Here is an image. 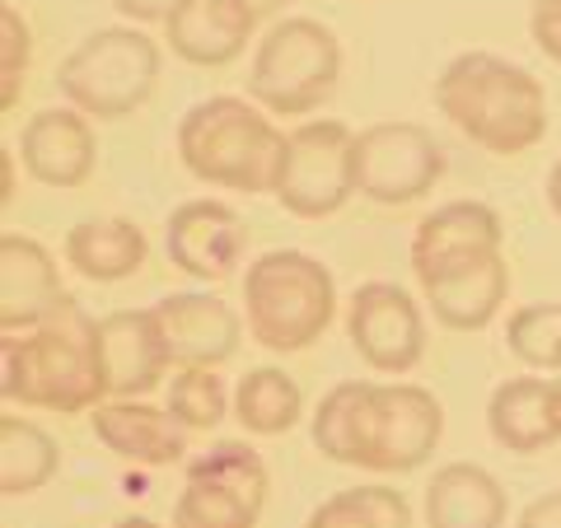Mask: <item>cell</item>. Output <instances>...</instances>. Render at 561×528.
I'll return each instance as SVG.
<instances>
[{"label": "cell", "instance_id": "6da1fadb", "mask_svg": "<svg viewBox=\"0 0 561 528\" xmlns=\"http://www.w3.org/2000/svg\"><path fill=\"white\" fill-rule=\"evenodd\" d=\"M412 276L454 332H482L511 295L501 216L486 202H445L412 234Z\"/></svg>", "mask_w": 561, "mask_h": 528}, {"label": "cell", "instance_id": "7a4b0ae2", "mask_svg": "<svg viewBox=\"0 0 561 528\" xmlns=\"http://www.w3.org/2000/svg\"><path fill=\"white\" fill-rule=\"evenodd\" d=\"M313 449L332 463L370 472H412L445 435L440 398L421 383L346 379L328 389L309 421Z\"/></svg>", "mask_w": 561, "mask_h": 528}, {"label": "cell", "instance_id": "3957f363", "mask_svg": "<svg viewBox=\"0 0 561 528\" xmlns=\"http://www.w3.org/2000/svg\"><path fill=\"white\" fill-rule=\"evenodd\" d=\"M103 393H108V375H103L99 319L84 313L76 295H61L47 323H38L28 337H14V332L0 337V398L5 402L76 416L94 412Z\"/></svg>", "mask_w": 561, "mask_h": 528}, {"label": "cell", "instance_id": "277c9868", "mask_svg": "<svg viewBox=\"0 0 561 528\" xmlns=\"http://www.w3.org/2000/svg\"><path fill=\"white\" fill-rule=\"evenodd\" d=\"M435 108L486 154H524L548 136L542 80L491 51H463L440 70Z\"/></svg>", "mask_w": 561, "mask_h": 528}, {"label": "cell", "instance_id": "5b68a950", "mask_svg": "<svg viewBox=\"0 0 561 528\" xmlns=\"http://www.w3.org/2000/svg\"><path fill=\"white\" fill-rule=\"evenodd\" d=\"M286 154V136L272 127L267 108L234 94L192 103L179 122V160L197 183L230 192H272Z\"/></svg>", "mask_w": 561, "mask_h": 528}, {"label": "cell", "instance_id": "8992f818", "mask_svg": "<svg viewBox=\"0 0 561 528\" xmlns=\"http://www.w3.org/2000/svg\"><path fill=\"white\" fill-rule=\"evenodd\" d=\"M337 313V280L319 257L300 249H272L243 267V328L267 351H305Z\"/></svg>", "mask_w": 561, "mask_h": 528}, {"label": "cell", "instance_id": "52a82bcc", "mask_svg": "<svg viewBox=\"0 0 561 528\" xmlns=\"http://www.w3.org/2000/svg\"><path fill=\"white\" fill-rule=\"evenodd\" d=\"M160 80V43L140 28H99L90 33L57 70V90L70 108L99 122L131 117Z\"/></svg>", "mask_w": 561, "mask_h": 528}, {"label": "cell", "instance_id": "ba28073f", "mask_svg": "<svg viewBox=\"0 0 561 528\" xmlns=\"http://www.w3.org/2000/svg\"><path fill=\"white\" fill-rule=\"evenodd\" d=\"M337 76H342L337 33L309 20V14H295V20H280L257 43L249 66V94L257 108L276 117H305L337 90Z\"/></svg>", "mask_w": 561, "mask_h": 528}, {"label": "cell", "instance_id": "9c48e42d", "mask_svg": "<svg viewBox=\"0 0 561 528\" xmlns=\"http://www.w3.org/2000/svg\"><path fill=\"white\" fill-rule=\"evenodd\" d=\"M356 131L332 117H309L286 131V154L276 169L272 197L300 220H328L356 197Z\"/></svg>", "mask_w": 561, "mask_h": 528}, {"label": "cell", "instance_id": "30bf717a", "mask_svg": "<svg viewBox=\"0 0 561 528\" xmlns=\"http://www.w3.org/2000/svg\"><path fill=\"white\" fill-rule=\"evenodd\" d=\"M267 505V463L243 439H220L187 463L173 528H257Z\"/></svg>", "mask_w": 561, "mask_h": 528}, {"label": "cell", "instance_id": "8fae6325", "mask_svg": "<svg viewBox=\"0 0 561 528\" xmlns=\"http://www.w3.org/2000/svg\"><path fill=\"white\" fill-rule=\"evenodd\" d=\"M356 192L379 206H408L440 183L445 150L435 136L416 122H375V127L356 131Z\"/></svg>", "mask_w": 561, "mask_h": 528}, {"label": "cell", "instance_id": "7c38bea8", "mask_svg": "<svg viewBox=\"0 0 561 528\" xmlns=\"http://www.w3.org/2000/svg\"><path fill=\"white\" fill-rule=\"evenodd\" d=\"M346 337L379 375H412L426 356V319L416 299L393 280H365L346 305Z\"/></svg>", "mask_w": 561, "mask_h": 528}, {"label": "cell", "instance_id": "4fadbf2b", "mask_svg": "<svg viewBox=\"0 0 561 528\" xmlns=\"http://www.w3.org/2000/svg\"><path fill=\"white\" fill-rule=\"evenodd\" d=\"M249 249V230H243L239 210L225 202H183L164 225V253L179 272L192 280H225Z\"/></svg>", "mask_w": 561, "mask_h": 528}, {"label": "cell", "instance_id": "5bb4252c", "mask_svg": "<svg viewBox=\"0 0 561 528\" xmlns=\"http://www.w3.org/2000/svg\"><path fill=\"white\" fill-rule=\"evenodd\" d=\"M154 319H160L164 346L173 365L183 369H216L234 356L243 319L225 305L220 295L206 290H183V295H164L160 305H150Z\"/></svg>", "mask_w": 561, "mask_h": 528}, {"label": "cell", "instance_id": "9a60e30c", "mask_svg": "<svg viewBox=\"0 0 561 528\" xmlns=\"http://www.w3.org/2000/svg\"><path fill=\"white\" fill-rule=\"evenodd\" d=\"M99 346H103V375L108 393L117 398H146L160 389L169 375V346L154 309H113L99 319Z\"/></svg>", "mask_w": 561, "mask_h": 528}, {"label": "cell", "instance_id": "2e32d148", "mask_svg": "<svg viewBox=\"0 0 561 528\" xmlns=\"http://www.w3.org/2000/svg\"><path fill=\"white\" fill-rule=\"evenodd\" d=\"M20 160L28 169L33 183L43 187H84L99 160V140L90 117L80 108H43L38 117H28V127L20 136Z\"/></svg>", "mask_w": 561, "mask_h": 528}, {"label": "cell", "instance_id": "e0dca14e", "mask_svg": "<svg viewBox=\"0 0 561 528\" xmlns=\"http://www.w3.org/2000/svg\"><path fill=\"white\" fill-rule=\"evenodd\" d=\"M57 262L28 234H0V328L33 332L61 305Z\"/></svg>", "mask_w": 561, "mask_h": 528}, {"label": "cell", "instance_id": "ac0fdd59", "mask_svg": "<svg viewBox=\"0 0 561 528\" xmlns=\"http://www.w3.org/2000/svg\"><path fill=\"white\" fill-rule=\"evenodd\" d=\"M90 426H94L103 449H113L117 459L146 463V468L179 463L187 454V426L183 421L169 408H150V402H140V398L99 402Z\"/></svg>", "mask_w": 561, "mask_h": 528}, {"label": "cell", "instance_id": "d6986e66", "mask_svg": "<svg viewBox=\"0 0 561 528\" xmlns=\"http://www.w3.org/2000/svg\"><path fill=\"white\" fill-rule=\"evenodd\" d=\"M486 431L511 454H542L561 439V383L557 379H505L486 398Z\"/></svg>", "mask_w": 561, "mask_h": 528}, {"label": "cell", "instance_id": "ffe728a7", "mask_svg": "<svg viewBox=\"0 0 561 528\" xmlns=\"http://www.w3.org/2000/svg\"><path fill=\"white\" fill-rule=\"evenodd\" d=\"M257 28V14L243 0H187L164 24L169 51L187 66H230L243 57Z\"/></svg>", "mask_w": 561, "mask_h": 528}, {"label": "cell", "instance_id": "44dd1931", "mask_svg": "<svg viewBox=\"0 0 561 528\" xmlns=\"http://www.w3.org/2000/svg\"><path fill=\"white\" fill-rule=\"evenodd\" d=\"M511 501L482 463H445L426 486L431 528H505Z\"/></svg>", "mask_w": 561, "mask_h": 528}, {"label": "cell", "instance_id": "7402d4cb", "mask_svg": "<svg viewBox=\"0 0 561 528\" xmlns=\"http://www.w3.org/2000/svg\"><path fill=\"white\" fill-rule=\"evenodd\" d=\"M150 243L131 220H80L66 234V262L84 280H127L146 267Z\"/></svg>", "mask_w": 561, "mask_h": 528}, {"label": "cell", "instance_id": "603a6c76", "mask_svg": "<svg viewBox=\"0 0 561 528\" xmlns=\"http://www.w3.org/2000/svg\"><path fill=\"white\" fill-rule=\"evenodd\" d=\"M234 416L249 435H286L305 416V393L286 369L257 365L239 379L234 389Z\"/></svg>", "mask_w": 561, "mask_h": 528}, {"label": "cell", "instance_id": "cb8c5ba5", "mask_svg": "<svg viewBox=\"0 0 561 528\" xmlns=\"http://www.w3.org/2000/svg\"><path fill=\"white\" fill-rule=\"evenodd\" d=\"M57 439L24 416H0V491L5 496H33L57 478Z\"/></svg>", "mask_w": 561, "mask_h": 528}, {"label": "cell", "instance_id": "d4e9b609", "mask_svg": "<svg viewBox=\"0 0 561 528\" xmlns=\"http://www.w3.org/2000/svg\"><path fill=\"white\" fill-rule=\"evenodd\" d=\"M305 528H412V505L402 491L370 482V486H351L328 496L305 519Z\"/></svg>", "mask_w": 561, "mask_h": 528}, {"label": "cell", "instance_id": "484cf974", "mask_svg": "<svg viewBox=\"0 0 561 528\" xmlns=\"http://www.w3.org/2000/svg\"><path fill=\"white\" fill-rule=\"evenodd\" d=\"M169 412L187 431H216L230 412V389L216 369H179L169 379Z\"/></svg>", "mask_w": 561, "mask_h": 528}, {"label": "cell", "instance_id": "4316f807", "mask_svg": "<svg viewBox=\"0 0 561 528\" xmlns=\"http://www.w3.org/2000/svg\"><path fill=\"white\" fill-rule=\"evenodd\" d=\"M515 360L529 369H561V305H524L505 323Z\"/></svg>", "mask_w": 561, "mask_h": 528}, {"label": "cell", "instance_id": "83f0119b", "mask_svg": "<svg viewBox=\"0 0 561 528\" xmlns=\"http://www.w3.org/2000/svg\"><path fill=\"white\" fill-rule=\"evenodd\" d=\"M28 76V24L14 5H0V108L14 113Z\"/></svg>", "mask_w": 561, "mask_h": 528}, {"label": "cell", "instance_id": "f1b7e54d", "mask_svg": "<svg viewBox=\"0 0 561 528\" xmlns=\"http://www.w3.org/2000/svg\"><path fill=\"white\" fill-rule=\"evenodd\" d=\"M529 38L542 57L561 61V0H529Z\"/></svg>", "mask_w": 561, "mask_h": 528}, {"label": "cell", "instance_id": "f546056e", "mask_svg": "<svg viewBox=\"0 0 561 528\" xmlns=\"http://www.w3.org/2000/svg\"><path fill=\"white\" fill-rule=\"evenodd\" d=\"M187 0H113V10H122L136 24H169Z\"/></svg>", "mask_w": 561, "mask_h": 528}, {"label": "cell", "instance_id": "4dcf8cb0", "mask_svg": "<svg viewBox=\"0 0 561 528\" xmlns=\"http://www.w3.org/2000/svg\"><path fill=\"white\" fill-rule=\"evenodd\" d=\"M515 528H561V491H548V496L524 505V515H519Z\"/></svg>", "mask_w": 561, "mask_h": 528}, {"label": "cell", "instance_id": "1f68e13d", "mask_svg": "<svg viewBox=\"0 0 561 528\" xmlns=\"http://www.w3.org/2000/svg\"><path fill=\"white\" fill-rule=\"evenodd\" d=\"M548 206L557 210V220H561V154H557V164L548 173Z\"/></svg>", "mask_w": 561, "mask_h": 528}, {"label": "cell", "instance_id": "d6a6232c", "mask_svg": "<svg viewBox=\"0 0 561 528\" xmlns=\"http://www.w3.org/2000/svg\"><path fill=\"white\" fill-rule=\"evenodd\" d=\"M243 5H249V10L257 14V20H267V14H276L280 5H290V0H243Z\"/></svg>", "mask_w": 561, "mask_h": 528}, {"label": "cell", "instance_id": "836d02e7", "mask_svg": "<svg viewBox=\"0 0 561 528\" xmlns=\"http://www.w3.org/2000/svg\"><path fill=\"white\" fill-rule=\"evenodd\" d=\"M113 528H160L154 519H146V515H131V519H117Z\"/></svg>", "mask_w": 561, "mask_h": 528}, {"label": "cell", "instance_id": "e575fe53", "mask_svg": "<svg viewBox=\"0 0 561 528\" xmlns=\"http://www.w3.org/2000/svg\"><path fill=\"white\" fill-rule=\"evenodd\" d=\"M557 383H561V379H557Z\"/></svg>", "mask_w": 561, "mask_h": 528}]
</instances>
